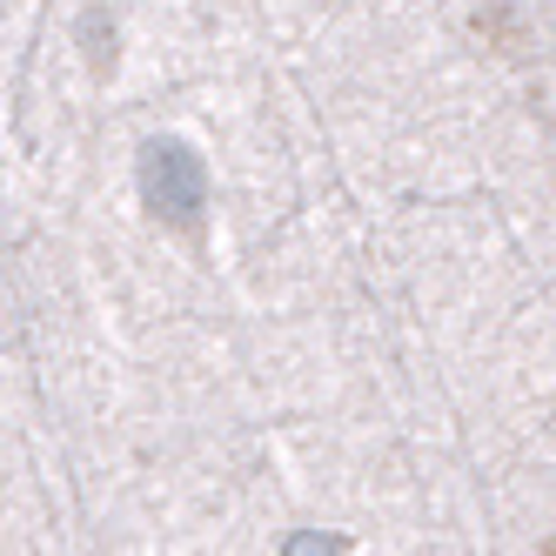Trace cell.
<instances>
[{
	"mask_svg": "<svg viewBox=\"0 0 556 556\" xmlns=\"http://www.w3.org/2000/svg\"><path fill=\"white\" fill-rule=\"evenodd\" d=\"M81 41H88L94 74H108V67H114V21H108L101 8H88V14H81Z\"/></svg>",
	"mask_w": 556,
	"mask_h": 556,
	"instance_id": "cell-2",
	"label": "cell"
},
{
	"mask_svg": "<svg viewBox=\"0 0 556 556\" xmlns=\"http://www.w3.org/2000/svg\"><path fill=\"white\" fill-rule=\"evenodd\" d=\"M282 556H342V536L336 530H295Z\"/></svg>",
	"mask_w": 556,
	"mask_h": 556,
	"instance_id": "cell-3",
	"label": "cell"
},
{
	"mask_svg": "<svg viewBox=\"0 0 556 556\" xmlns=\"http://www.w3.org/2000/svg\"><path fill=\"white\" fill-rule=\"evenodd\" d=\"M141 202L154 222H168V228H202V208H208V168H202V154H194L188 141L175 135H154L141 148Z\"/></svg>",
	"mask_w": 556,
	"mask_h": 556,
	"instance_id": "cell-1",
	"label": "cell"
}]
</instances>
